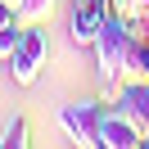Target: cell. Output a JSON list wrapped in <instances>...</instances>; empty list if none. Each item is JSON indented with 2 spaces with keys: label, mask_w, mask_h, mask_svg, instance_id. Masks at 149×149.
Returning a JSON list of instances; mask_svg holds the SVG:
<instances>
[{
  "label": "cell",
  "mask_w": 149,
  "mask_h": 149,
  "mask_svg": "<svg viewBox=\"0 0 149 149\" xmlns=\"http://www.w3.org/2000/svg\"><path fill=\"white\" fill-rule=\"evenodd\" d=\"M45 54H50V41H45V32H41V23H23L18 45H14V54H9V77L18 86H32L41 77V68H45Z\"/></svg>",
  "instance_id": "1"
},
{
  "label": "cell",
  "mask_w": 149,
  "mask_h": 149,
  "mask_svg": "<svg viewBox=\"0 0 149 149\" xmlns=\"http://www.w3.org/2000/svg\"><path fill=\"white\" fill-rule=\"evenodd\" d=\"M127 50H131V23L122 14H109L95 36V59H100V77H122L127 68Z\"/></svg>",
  "instance_id": "2"
},
{
  "label": "cell",
  "mask_w": 149,
  "mask_h": 149,
  "mask_svg": "<svg viewBox=\"0 0 149 149\" xmlns=\"http://www.w3.org/2000/svg\"><path fill=\"white\" fill-rule=\"evenodd\" d=\"M59 122H63V131L72 140H81V145L100 149V122H104V109L95 100H77V104H63L59 109Z\"/></svg>",
  "instance_id": "3"
},
{
  "label": "cell",
  "mask_w": 149,
  "mask_h": 149,
  "mask_svg": "<svg viewBox=\"0 0 149 149\" xmlns=\"http://www.w3.org/2000/svg\"><path fill=\"white\" fill-rule=\"evenodd\" d=\"M113 14L109 0H72V18H68V36L77 41V45H95V36H100L104 18Z\"/></svg>",
  "instance_id": "4"
},
{
  "label": "cell",
  "mask_w": 149,
  "mask_h": 149,
  "mask_svg": "<svg viewBox=\"0 0 149 149\" xmlns=\"http://www.w3.org/2000/svg\"><path fill=\"white\" fill-rule=\"evenodd\" d=\"M118 113L140 131V136H145V131H149V81H122Z\"/></svg>",
  "instance_id": "5"
},
{
  "label": "cell",
  "mask_w": 149,
  "mask_h": 149,
  "mask_svg": "<svg viewBox=\"0 0 149 149\" xmlns=\"http://www.w3.org/2000/svg\"><path fill=\"white\" fill-rule=\"evenodd\" d=\"M140 145V131L131 127L122 113H104L100 122V149H136Z\"/></svg>",
  "instance_id": "6"
},
{
  "label": "cell",
  "mask_w": 149,
  "mask_h": 149,
  "mask_svg": "<svg viewBox=\"0 0 149 149\" xmlns=\"http://www.w3.org/2000/svg\"><path fill=\"white\" fill-rule=\"evenodd\" d=\"M122 81H149V41H136V36H131L127 68H122Z\"/></svg>",
  "instance_id": "7"
},
{
  "label": "cell",
  "mask_w": 149,
  "mask_h": 149,
  "mask_svg": "<svg viewBox=\"0 0 149 149\" xmlns=\"http://www.w3.org/2000/svg\"><path fill=\"white\" fill-rule=\"evenodd\" d=\"M27 145V118H9L0 131V149H23Z\"/></svg>",
  "instance_id": "8"
},
{
  "label": "cell",
  "mask_w": 149,
  "mask_h": 149,
  "mask_svg": "<svg viewBox=\"0 0 149 149\" xmlns=\"http://www.w3.org/2000/svg\"><path fill=\"white\" fill-rule=\"evenodd\" d=\"M54 0H18V23H45Z\"/></svg>",
  "instance_id": "9"
},
{
  "label": "cell",
  "mask_w": 149,
  "mask_h": 149,
  "mask_svg": "<svg viewBox=\"0 0 149 149\" xmlns=\"http://www.w3.org/2000/svg\"><path fill=\"white\" fill-rule=\"evenodd\" d=\"M18 23H5V27H0V59H5V63H9V54H14V45H18Z\"/></svg>",
  "instance_id": "10"
},
{
  "label": "cell",
  "mask_w": 149,
  "mask_h": 149,
  "mask_svg": "<svg viewBox=\"0 0 149 149\" xmlns=\"http://www.w3.org/2000/svg\"><path fill=\"white\" fill-rule=\"evenodd\" d=\"M122 95V77H100V100H118Z\"/></svg>",
  "instance_id": "11"
},
{
  "label": "cell",
  "mask_w": 149,
  "mask_h": 149,
  "mask_svg": "<svg viewBox=\"0 0 149 149\" xmlns=\"http://www.w3.org/2000/svg\"><path fill=\"white\" fill-rule=\"evenodd\" d=\"M131 36H136V41H149V14H131Z\"/></svg>",
  "instance_id": "12"
},
{
  "label": "cell",
  "mask_w": 149,
  "mask_h": 149,
  "mask_svg": "<svg viewBox=\"0 0 149 149\" xmlns=\"http://www.w3.org/2000/svg\"><path fill=\"white\" fill-rule=\"evenodd\" d=\"M109 5H113V14H122V18L136 14V0H109Z\"/></svg>",
  "instance_id": "13"
},
{
  "label": "cell",
  "mask_w": 149,
  "mask_h": 149,
  "mask_svg": "<svg viewBox=\"0 0 149 149\" xmlns=\"http://www.w3.org/2000/svg\"><path fill=\"white\" fill-rule=\"evenodd\" d=\"M14 18H18V9H14L9 0H0V27H5V23H14Z\"/></svg>",
  "instance_id": "14"
},
{
  "label": "cell",
  "mask_w": 149,
  "mask_h": 149,
  "mask_svg": "<svg viewBox=\"0 0 149 149\" xmlns=\"http://www.w3.org/2000/svg\"><path fill=\"white\" fill-rule=\"evenodd\" d=\"M136 14H149V0H136Z\"/></svg>",
  "instance_id": "15"
},
{
  "label": "cell",
  "mask_w": 149,
  "mask_h": 149,
  "mask_svg": "<svg viewBox=\"0 0 149 149\" xmlns=\"http://www.w3.org/2000/svg\"><path fill=\"white\" fill-rule=\"evenodd\" d=\"M9 5H14V9H18V0H9Z\"/></svg>",
  "instance_id": "16"
}]
</instances>
